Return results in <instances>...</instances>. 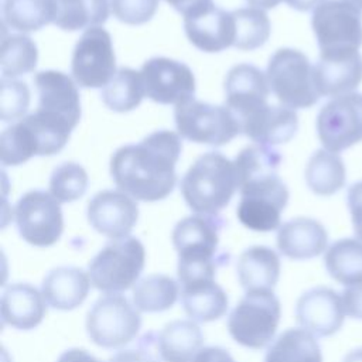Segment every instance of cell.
I'll return each mask as SVG.
<instances>
[{
    "instance_id": "2e32d148",
    "label": "cell",
    "mask_w": 362,
    "mask_h": 362,
    "mask_svg": "<svg viewBox=\"0 0 362 362\" xmlns=\"http://www.w3.org/2000/svg\"><path fill=\"white\" fill-rule=\"evenodd\" d=\"M88 222L99 233L110 239L129 236L139 219L137 202L123 191L105 189L93 195L88 204Z\"/></svg>"
},
{
    "instance_id": "4fadbf2b",
    "label": "cell",
    "mask_w": 362,
    "mask_h": 362,
    "mask_svg": "<svg viewBox=\"0 0 362 362\" xmlns=\"http://www.w3.org/2000/svg\"><path fill=\"white\" fill-rule=\"evenodd\" d=\"M75 82L82 88H105L116 75V57L110 34L92 27L78 40L71 62Z\"/></svg>"
},
{
    "instance_id": "3957f363",
    "label": "cell",
    "mask_w": 362,
    "mask_h": 362,
    "mask_svg": "<svg viewBox=\"0 0 362 362\" xmlns=\"http://www.w3.org/2000/svg\"><path fill=\"white\" fill-rule=\"evenodd\" d=\"M146 250L140 239L126 236L106 243L89 262L92 286L106 294H119L139 281Z\"/></svg>"
},
{
    "instance_id": "f546056e",
    "label": "cell",
    "mask_w": 362,
    "mask_h": 362,
    "mask_svg": "<svg viewBox=\"0 0 362 362\" xmlns=\"http://www.w3.org/2000/svg\"><path fill=\"white\" fill-rule=\"evenodd\" d=\"M327 273L339 284L351 286L362 281V242L358 238L335 240L324 255Z\"/></svg>"
},
{
    "instance_id": "277c9868",
    "label": "cell",
    "mask_w": 362,
    "mask_h": 362,
    "mask_svg": "<svg viewBox=\"0 0 362 362\" xmlns=\"http://www.w3.org/2000/svg\"><path fill=\"white\" fill-rule=\"evenodd\" d=\"M280 315V301L273 290L246 291L228 317V331L239 345L262 349L274 338Z\"/></svg>"
},
{
    "instance_id": "f1b7e54d",
    "label": "cell",
    "mask_w": 362,
    "mask_h": 362,
    "mask_svg": "<svg viewBox=\"0 0 362 362\" xmlns=\"http://www.w3.org/2000/svg\"><path fill=\"white\" fill-rule=\"evenodd\" d=\"M1 13L8 28L31 33L55 21L57 0H1Z\"/></svg>"
},
{
    "instance_id": "d590c367",
    "label": "cell",
    "mask_w": 362,
    "mask_h": 362,
    "mask_svg": "<svg viewBox=\"0 0 362 362\" xmlns=\"http://www.w3.org/2000/svg\"><path fill=\"white\" fill-rule=\"evenodd\" d=\"M235 18L233 47L253 51L266 44L270 37V20L262 8L242 7L232 11Z\"/></svg>"
},
{
    "instance_id": "60d3db41",
    "label": "cell",
    "mask_w": 362,
    "mask_h": 362,
    "mask_svg": "<svg viewBox=\"0 0 362 362\" xmlns=\"http://www.w3.org/2000/svg\"><path fill=\"white\" fill-rule=\"evenodd\" d=\"M113 16L130 25H140L150 21L158 7V0H110Z\"/></svg>"
},
{
    "instance_id": "f907efd6",
    "label": "cell",
    "mask_w": 362,
    "mask_h": 362,
    "mask_svg": "<svg viewBox=\"0 0 362 362\" xmlns=\"http://www.w3.org/2000/svg\"><path fill=\"white\" fill-rule=\"evenodd\" d=\"M342 362H362V348H356V349L349 351L344 356Z\"/></svg>"
},
{
    "instance_id": "4dcf8cb0",
    "label": "cell",
    "mask_w": 362,
    "mask_h": 362,
    "mask_svg": "<svg viewBox=\"0 0 362 362\" xmlns=\"http://www.w3.org/2000/svg\"><path fill=\"white\" fill-rule=\"evenodd\" d=\"M346 181V170L342 158L328 150H317L305 167V182L308 188L322 197L338 192Z\"/></svg>"
},
{
    "instance_id": "7dc6e473",
    "label": "cell",
    "mask_w": 362,
    "mask_h": 362,
    "mask_svg": "<svg viewBox=\"0 0 362 362\" xmlns=\"http://www.w3.org/2000/svg\"><path fill=\"white\" fill-rule=\"evenodd\" d=\"M57 362H102L82 348H71L64 351Z\"/></svg>"
},
{
    "instance_id": "ee69618b",
    "label": "cell",
    "mask_w": 362,
    "mask_h": 362,
    "mask_svg": "<svg viewBox=\"0 0 362 362\" xmlns=\"http://www.w3.org/2000/svg\"><path fill=\"white\" fill-rule=\"evenodd\" d=\"M341 297L345 314L354 320H362V281L346 286Z\"/></svg>"
},
{
    "instance_id": "ab89813d",
    "label": "cell",
    "mask_w": 362,
    "mask_h": 362,
    "mask_svg": "<svg viewBox=\"0 0 362 362\" xmlns=\"http://www.w3.org/2000/svg\"><path fill=\"white\" fill-rule=\"evenodd\" d=\"M0 117L3 122L21 120L30 105V89L25 82L4 79L0 82Z\"/></svg>"
},
{
    "instance_id": "603a6c76",
    "label": "cell",
    "mask_w": 362,
    "mask_h": 362,
    "mask_svg": "<svg viewBox=\"0 0 362 362\" xmlns=\"http://www.w3.org/2000/svg\"><path fill=\"white\" fill-rule=\"evenodd\" d=\"M90 284L89 273L83 269L59 266L45 274L41 284V293L49 307L69 311L85 301Z\"/></svg>"
},
{
    "instance_id": "ba28073f",
    "label": "cell",
    "mask_w": 362,
    "mask_h": 362,
    "mask_svg": "<svg viewBox=\"0 0 362 362\" xmlns=\"http://www.w3.org/2000/svg\"><path fill=\"white\" fill-rule=\"evenodd\" d=\"M85 325L93 344L107 349H119L137 337L141 317L137 307L124 296L106 294L89 308Z\"/></svg>"
},
{
    "instance_id": "44dd1931",
    "label": "cell",
    "mask_w": 362,
    "mask_h": 362,
    "mask_svg": "<svg viewBox=\"0 0 362 362\" xmlns=\"http://www.w3.org/2000/svg\"><path fill=\"white\" fill-rule=\"evenodd\" d=\"M313 79L320 96H342L352 93L362 82V55L320 57L313 66Z\"/></svg>"
},
{
    "instance_id": "8992f818",
    "label": "cell",
    "mask_w": 362,
    "mask_h": 362,
    "mask_svg": "<svg viewBox=\"0 0 362 362\" xmlns=\"http://www.w3.org/2000/svg\"><path fill=\"white\" fill-rule=\"evenodd\" d=\"M313 66L305 54L294 48H280L269 59L266 76L269 86L281 105L307 109L320 95L313 79Z\"/></svg>"
},
{
    "instance_id": "cb8c5ba5",
    "label": "cell",
    "mask_w": 362,
    "mask_h": 362,
    "mask_svg": "<svg viewBox=\"0 0 362 362\" xmlns=\"http://www.w3.org/2000/svg\"><path fill=\"white\" fill-rule=\"evenodd\" d=\"M298 129L294 109L269 105L260 113L240 124V133L257 144L276 146L290 141Z\"/></svg>"
},
{
    "instance_id": "7402d4cb",
    "label": "cell",
    "mask_w": 362,
    "mask_h": 362,
    "mask_svg": "<svg viewBox=\"0 0 362 362\" xmlns=\"http://www.w3.org/2000/svg\"><path fill=\"white\" fill-rule=\"evenodd\" d=\"M42 293L28 283L8 284L1 294L0 313L4 325L28 331L41 324L47 307Z\"/></svg>"
},
{
    "instance_id": "e0dca14e",
    "label": "cell",
    "mask_w": 362,
    "mask_h": 362,
    "mask_svg": "<svg viewBox=\"0 0 362 362\" xmlns=\"http://www.w3.org/2000/svg\"><path fill=\"white\" fill-rule=\"evenodd\" d=\"M345 315L342 297L325 286L308 288L296 303L297 322L315 337H329L338 332Z\"/></svg>"
},
{
    "instance_id": "d6a6232c",
    "label": "cell",
    "mask_w": 362,
    "mask_h": 362,
    "mask_svg": "<svg viewBox=\"0 0 362 362\" xmlns=\"http://www.w3.org/2000/svg\"><path fill=\"white\" fill-rule=\"evenodd\" d=\"M178 283L165 274H148L133 287V304L139 311L160 313L171 308L178 298Z\"/></svg>"
},
{
    "instance_id": "f35d334b",
    "label": "cell",
    "mask_w": 362,
    "mask_h": 362,
    "mask_svg": "<svg viewBox=\"0 0 362 362\" xmlns=\"http://www.w3.org/2000/svg\"><path fill=\"white\" fill-rule=\"evenodd\" d=\"M86 188L88 174L78 163H62L51 174L49 192L59 202L76 201L86 192Z\"/></svg>"
},
{
    "instance_id": "1f68e13d",
    "label": "cell",
    "mask_w": 362,
    "mask_h": 362,
    "mask_svg": "<svg viewBox=\"0 0 362 362\" xmlns=\"http://www.w3.org/2000/svg\"><path fill=\"white\" fill-rule=\"evenodd\" d=\"M109 17V0H57L54 24L65 31L102 25Z\"/></svg>"
},
{
    "instance_id": "7bdbcfd3",
    "label": "cell",
    "mask_w": 362,
    "mask_h": 362,
    "mask_svg": "<svg viewBox=\"0 0 362 362\" xmlns=\"http://www.w3.org/2000/svg\"><path fill=\"white\" fill-rule=\"evenodd\" d=\"M346 204L352 219V226L356 238L362 242V181L349 187Z\"/></svg>"
},
{
    "instance_id": "9c48e42d",
    "label": "cell",
    "mask_w": 362,
    "mask_h": 362,
    "mask_svg": "<svg viewBox=\"0 0 362 362\" xmlns=\"http://www.w3.org/2000/svg\"><path fill=\"white\" fill-rule=\"evenodd\" d=\"M174 119L178 134L199 144L223 146L240 133L239 122L229 107L195 99L177 105Z\"/></svg>"
},
{
    "instance_id": "6da1fadb",
    "label": "cell",
    "mask_w": 362,
    "mask_h": 362,
    "mask_svg": "<svg viewBox=\"0 0 362 362\" xmlns=\"http://www.w3.org/2000/svg\"><path fill=\"white\" fill-rule=\"evenodd\" d=\"M182 143L171 130H156L137 144H127L110 158L117 188L134 199L154 202L167 198L177 182L175 164Z\"/></svg>"
},
{
    "instance_id": "8d00e7d4",
    "label": "cell",
    "mask_w": 362,
    "mask_h": 362,
    "mask_svg": "<svg viewBox=\"0 0 362 362\" xmlns=\"http://www.w3.org/2000/svg\"><path fill=\"white\" fill-rule=\"evenodd\" d=\"M38 154L40 147L35 134L23 119L1 132L0 157L4 165H20Z\"/></svg>"
},
{
    "instance_id": "83f0119b",
    "label": "cell",
    "mask_w": 362,
    "mask_h": 362,
    "mask_svg": "<svg viewBox=\"0 0 362 362\" xmlns=\"http://www.w3.org/2000/svg\"><path fill=\"white\" fill-rule=\"evenodd\" d=\"M264 362H322V352L315 335L294 327L283 331L272 342Z\"/></svg>"
},
{
    "instance_id": "d4e9b609",
    "label": "cell",
    "mask_w": 362,
    "mask_h": 362,
    "mask_svg": "<svg viewBox=\"0 0 362 362\" xmlns=\"http://www.w3.org/2000/svg\"><path fill=\"white\" fill-rule=\"evenodd\" d=\"M181 303L192 321L209 322L228 311V294L215 279H199L181 284Z\"/></svg>"
},
{
    "instance_id": "ac0fdd59",
    "label": "cell",
    "mask_w": 362,
    "mask_h": 362,
    "mask_svg": "<svg viewBox=\"0 0 362 362\" xmlns=\"http://www.w3.org/2000/svg\"><path fill=\"white\" fill-rule=\"evenodd\" d=\"M33 81L38 92L37 110L75 129L81 119V100L74 81L66 74L52 69L35 74Z\"/></svg>"
},
{
    "instance_id": "ffe728a7",
    "label": "cell",
    "mask_w": 362,
    "mask_h": 362,
    "mask_svg": "<svg viewBox=\"0 0 362 362\" xmlns=\"http://www.w3.org/2000/svg\"><path fill=\"white\" fill-rule=\"evenodd\" d=\"M276 243L283 256L293 260H308L327 250L328 233L317 219L298 216L280 225Z\"/></svg>"
},
{
    "instance_id": "bcb514c9",
    "label": "cell",
    "mask_w": 362,
    "mask_h": 362,
    "mask_svg": "<svg viewBox=\"0 0 362 362\" xmlns=\"http://www.w3.org/2000/svg\"><path fill=\"white\" fill-rule=\"evenodd\" d=\"M192 362H235V359L222 346H205L197 354Z\"/></svg>"
},
{
    "instance_id": "9a60e30c",
    "label": "cell",
    "mask_w": 362,
    "mask_h": 362,
    "mask_svg": "<svg viewBox=\"0 0 362 362\" xmlns=\"http://www.w3.org/2000/svg\"><path fill=\"white\" fill-rule=\"evenodd\" d=\"M267 76L255 65L238 64L225 78V106L232 110L239 126L269 106Z\"/></svg>"
},
{
    "instance_id": "816d5d0a",
    "label": "cell",
    "mask_w": 362,
    "mask_h": 362,
    "mask_svg": "<svg viewBox=\"0 0 362 362\" xmlns=\"http://www.w3.org/2000/svg\"><path fill=\"white\" fill-rule=\"evenodd\" d=\"M348 1H351L352 4H355L358 8H361L362 10V0H348Z\"/></svg>"
},
{
    "instance_id": "30bf717a",
    "label": "cell",
    "mask_w": 362,
    "mask_h": 362,
    "mask_svg": "<svg viewBox=\"0 0 362 362\" xmlns=\"http://www.w3.org/2000/svg\"><path fill=\"white\" fill-rule=\"evenodd\" d=\"M61 202L47 191L25 192L14 206V219L20 236L38 247L52 246L64 232Z\"/></svg>"
},
{
    "instance_id": "4316f807",
    "label": "cell",
    "mask_w": 362,
    "mask_h": 362,
    "mask_svg": "<svg viewBox=\"0 0 362 362\" xmlns=\"http://www.w3.org/2000/svg\"><path fill=\"white\" fill-rule=\"evenodd\" d=\"M202 344V331L192 320L171 321L157 334V352L163 362H192Z\"/></svg>"
},
{
    "instance_id": "5bb4252c",
    "label": "cell",
    "mask_w": 362,
    "mask_h": 362,
    "mask_svg": "<svg viewBox=\"0 0 362 362\" xmlns=\"http://www.w3.org/2000/svg\"><path fill=\"white\" fill-rule=\"evenodd\" d=\"M146 96L161 105H180L194 99L195 78L184 62L154 57L140 69Z\"/></svg>"
},
{
    "instance_id": "5b68a950",
    "label": "cell",
    "mask_w": 362,
    "mask_h": 362,
    "mask_svg": "<svg viewBox=\"0 0 362 362\" xmlns=\"http://www.w3.org/2000/svg\"><path fill=\"white\" fill-rule=\"evenodd\" d=\"M311 25L320 57L359 52L362 45V11L348 0H327L314 8Z\"/></svg>"
},
{
    "instance_id": "c3c4849f",
    "label": "cell",
    "mask_w": 362,
    "mask_h": 362,
    "mask_svg": "<svg viewBox=\"0 0 362 362\" xmlns=\"http://www.w3.org/2000/svg\"><path fill=\"white\" fill-rule=\"evenodd\" d=\"M291 8L298 11H310L315 7H318L321 3L327 0H284Z\"/></svg>"
},
{
    "instance_id": "f6af8a7d",
    "label": "cell",
    "mask_w": 362,
    "mask_h": 362,
    "mask_svg": "<svg viewBox=\"0 0 362 362\" xmlns=\"http://www.w3.org/2000/svg\"><path fill=\"white\" fill-rule=\"evenodd\" d=\"M173 8H175L180 14L185 17H191V16H197L208 8H211L212 6H215V3L212 0H165Z\"/></svg>"
},
{
    "instance_id": "8fae6325",
    "label": "cell",
    "mask_w": 362,
    "mask_h": 362,
    "mask_svg": "<svg viewBox=\"0 0 362 362\" xmlns=\"http://www.w3.org/2000/svg\"><path fill=\"white\" fill-rule=\"evenodd\" d=\"M225 219L218 215L195 214L177 222L173 229V245L180 263L228 264L229 253L219 252V233Z\"/></svg>"
},
{
    "instance_id": "836d02e7",
    "label": "cell",
    "mask_w": 362,
    "mask_h": 362,
    "mask_svg": "<svg viewBox=\"0 0 362 362\" xmlns=\"http://www.w3.org/2000/svg\"><path fill=\"white\" fill-rule=\"evenodd\" d=\"M100 96L110 110L124 113L136 109L146 96L141 74L132 68H120L102 89Z\"/></svg>"
},
{
    "instance_id": "52a82bcc",
    "label": "cell",
    "mask_w": 362,
    "mask_h": 362,
    "mask_svg": "<svg viewBox=\"0 0 362 362\" xmlns=\"http://www.w3.org/2000/svg\"><path fill=\"white\" fill-rule=\"evenodd\" d=\"M238 189L240 201L236 216L243 226L256 232L280 228L281 212L288 202V189L277 173L246 180Z\"/></svg>"
},
{
    "instance_id": "d6986e66",
    "label": "cell",
    "mask_w": 362,
    "mask_h": 362,
    "mask_svg": "<svg viewBox=\"0 0 362 362\" xmlns=\"http://www.w3.org/2000/svg\"><path fill=\"white\" fill-rule=\"evenodd\" d=\"M184 30L189 42L204 52H219L235 42L233 14L216 6L185 17Z\"/></svg>"
},
{
    "instance_id": "681fc988",
    "label": "cell",
    "mask_w": 362,
    "mask_h": 362,
    "mask_svg": "<svg viewBox=\"0 0 362 362\" xmlns=\"http://www.w3.org/2000/svg\"><path fill=\"white\" fill-rule=\"evenodd\" d=\"M252 7L262 8V10H269L274 8L281 0H246Z\"/></svg>"
},
{
    "instance_id": "b9f144b4",
    "label": "cell",
    "mask_w": 362,
    "mask_h": 362,
    "mask_svg": "<svg viewBox=\"0 0 362 362\" xmlns=\"http://www.w3.org/2000/svg\"><path fill=\"white\" fill-rule=\"evenodd\" d=\"M109 362H160L157 337H154V332L143 335L136 346L116 352Z\"/></svg>"
},
{
    "instance_id": "e575fe53",
    "label": "cell",
    "mask_w": 362,
    "mask_h": 362,
    "mask_svg": "<svg viewBox=\"0 0 362 362\" xmlns=\"http://www.w3.org/2000/svg\"><path fill=\"white\" fill-rule=\"evenodd\" d=\"M38 49L35 42L24 34H11L1 41V76L14 79L25 75L37 66Z\"/></svg>"
},
{
    "instance_id": "7c38bea8",
    "label": "cell",
    "mask_w": 362,
    "mask_h": 362,
    "mask_svg": "<svg viewBox=\"0 0 362 362\" xmlns=\"http://www.w3.org/2000/svg\"><path fill=\"white\" fill-rule=\"evenodd\" d=\"M317 134L322 147L339 153L362 141V93L332 98L318 112Z\"/></svg>"
},
{
    "instance_id": "7a4b0ae2",
    "label": "cell",
    "mask_w": 362,
    "mask_h": 362,
    "mask_svg": "<svg viewBox=\"0 0 362 362\" xmlns=\"http://www.w3.org/2000/svg\"><path fill=\"white\" fill-rule=\"evenodd\" d=\"M236 189L235 163L218 151L199 156L181 180V194L195 214L218 215Z\"/></svg>"
},
{
    "instance_id": "74e56055",
    "label": "cell",
    "mask_w": 362,
    "mask_h": 362,
    "mask_svg": "<svg viewBox=\"0 0 362 362\" xmlns=\"http://www.w3.org/2000/svg\"><path fill=\"white\" fill-rule=\"evenodd\" d=\"M238 174V188L246 180L253 177L274 174L281 164V156L273 146L252 144L238 153L233 160Z\"/></svg>"
},
{
    "instance_id": "484cf974",
    "label": "cell",
    "mask_w": 362,
    "mask_h": 362,
    "mask_svg": "<svg viewBox=\"0 0 362 362\" xmlns=\"http://www.w3.org/2000/svg\"><path fill=\"white\" fill-rule=\"evenodd\" d=\"M236 274L245 291L273 290L280 277V257L269 246H250L240 253Z\"/></svg>"
}]
</instances>
